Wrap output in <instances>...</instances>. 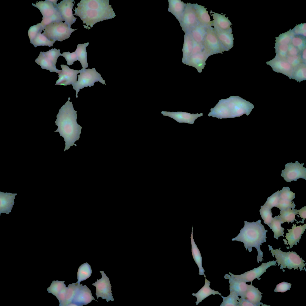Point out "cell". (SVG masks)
Segmentation results:
<instances>
[{
    "label": "cell",
    "mask_w": 306,
    "mask_h": 306,
    "mask_svg": "<svg viewBox=\"0 0 306 306\" xmlns=\"http://www.w3.org/2000/svg\"><path fill=\"white\" fill-rule=\"evenodd\" d=\"M70 100L69 97L68 100L60 109L55 122L58 128L54 132H59L65 142L64 152L74 145L76 146L75 143L79 140L82 128L77 122V111L74 110Z\"/></svg>",
    "instance_id": "obj_1"
},
{
    "label": "cell",
    "mask_w": 306,
    "mask_h": 306,
    "mask_svg": "<svg viewBox=\"0 0 306 306\" xmlns=\"http://www.w3.org/2000/svg\"><path fill=\"white\" fill-rule=\"evenodd\" d=\"M74 15L82 21L84 28L89 29L96 23L114 18L116 15L108 0H81Z\"/></svg>",
    "instance_id": "obj_2"
},
{
    "label": "cell",
    "mask_w": 306,
    "mask_h": 306,
    "mask_svg": "<svg viewBox=\"0 0 306 306\" xmlns=\"http://www.w3.org/2000/svg\"><path fill=\"white\" fill-rule=\"evenodd\" d=\"M261 221L260 220L252 222L244 221V226L240 233L232 239L233 241L243 242L246 250L248 249L249 252H252L253 247H255L258 253L257 260L258 263L264 260L262 259L263 253L261 250L260 246L266 242V233L267 232L261 223Z\"/></svg>",
    "instance_id": "obj_3"
},
{
    "label": "cell",
    "mask_w": 306,
    "mask_h": 306,
    "mask_svg": "<svg viewBox=\"0 0 306 306\" xmlns=\"http://www.w3.org/2000/svg\"><path fill=\"white\" fill-rule=\"evenodd\" d=\"M254 108L253 104L240 97L231 96L219 100L210 109L208 116L220 119L234 118L244 114L248 116Z\"/></svg>",
    "instance_id": "obj_4"
},
{
    "label": "cell",
    "mask_w": 306,
    "mask_h": 306,
    "mask_svg": "<svg viewBox=\"0 0 306 306\" xmlns=\"http://www.w3.org/2000/svg\"><path fill=\"white\" fill-rule=\"evenodd\" d=\"M268 246L273 257H275L276 259L278 265L279 266L280 265V269H282L283 272L284 271L283 269L285 268H287L290 270L293 268L294 270L299 268L301 271L304 270L306 271L304 267L306 264V263H304L305 261L295 252H285L280 250L281 248L279 249L274 250L270 245H268Z\"/></svg>",
    "instance_id": "obj_5"
},
{
    "label": "cell",
    "mask_w": 306,
    "mask_h": 306,
    "mask_svg": "<svg viewBox=\"0 0 306 306\" xmlns=\"http://www.w3.org/2000/svg\"><path fill=\"white\" fill-rule=\"evenodd\" d=\"M77 29L71 28L65 22H55L45 27L43 34L51 41L62 42L69 38L72 33Z\"/></svg>",
    "instance_id": "obj_6"
},
{
    "label": "cell",
    "mask_w": 306,
    "mask_h": 306,
    "mask_svg": "<svg viewBox=\"0 0 306 306\" xmlns=\"http://www.w3.org/2000/svg\"><path fill=\"white\" fill-rule=\"evenodd\" d=\"M32 5L38 8L43 16L40 23L43 29L46 25L55 22L64 21L56 7L50 0L39 1Z\"/></svg>",
    "instance_id": "obj_7"
},
{
    "label": "cell",
    "mask_w": 306,
    "mask_h": 306,
    "mask_svg": "<svg viewBox=\"0 0 306 306\" xmlns=\"http://www.w3.org/2000/svg\"><path fill=\"white\" fill-rule=\"evenodd\" d=\"M79 71L80 74L78 75V81L73 86V89L76 92V98L78 97V93L80 89L88 86L91 87V86H94V83L96 82H99L106 85L105 80L103 79L101 74L96 71L95 68H82Z\"/></svg>",
    "instance_id": "obj_8"
},
{
    "label": "cell",
    "mask_w": 306,
    "mask_h": 306,
    "mask_svg": "<svg viewBox=\"0 0 306 306\" xmlns=\"http://www.w3.org/2000/svg\"><path fill=\"white\" fill-rule=\"evenodd\" d=\"M203 45L204 50L209 56L228 51L221 44L212 26L206 27Z\"/></svg>",
    "instance_id": "obj_9"
},
{
    "label": "cell",
    "mask_w": 306,
    "mask_h": 306,
    "mask_svg": "<svg viewBox=\"0 0 306 306\" xmlns=\"http://www.w3.org/2000/svg\"><path fill=\"white\" fill-rule=\"evenodd\" d=\"M304 163L300 164L298 161L295 163H289L285 165L284 169L281 171V176L287 182L296 181L299 178L306 180V168L303 167Z\"/></svg>",
    "instance_id": "obj_10"
},
{
    "label": "cell",
    "mask_w": 306,
    "mask_h": 306,
    "mask_svg": "<svg viewBox=\"0 0 306 306\" xmlns=\"http://www.w3.org/2000/svg\"><path fill=\"white\" fill-rule=\"evenodd\" d=\"M276 262V260L263 263L258 267L241 275H234L230 272H229V274L231 276L235 278L246 282H250L251 284H252L253 280L255 279L260 280V277L266 271V270L271 266H276L277 265Z\"/></svg>",
    "instance_id": "obj_11"
},
{
    "label": "cell",
    "mask_w": 306,
    "mask_h": 306,
    "mask_svg": "<svg viewBox=\"0 0 306 306\" xmlns=\"http://www.w3.org/2000/svg\"><path fill=\"white\" fill-rule=\"evenodd\" d=\"M102 277L100 279H97V281L92 285L96 287V295L97 299L99 297L105 299L107 302L109 301H113V298L111 293V286L109 279L103 271H100Z\"/></svg>",
    "instance_id": "obj_12"
},
{
    "label": "cell",
    "mask_w": 306,
    "mask_h": 306,
    "mask_svg": "<svg viewBox=\"0 0 306 306\" xmlns=\"http://www.w3.org/2000/svg\"><path fill=\"white\" fill-rule=\"evenodd\" d=\"M198 23L193 4L190 3L186 4L180 22L182 30L185 33H188Z\"/></svg>",
    "instance_id": "obj_13"
},
{
    "label": "cell",
    "mask_w": 306,
    "mask_h": 306,
    "mask_svg": "<svg viewBox=\"0 0 306 306\" xmlns=\"http://www.w3.org/2000/svg\"><path fill=\"white\" fill-rule=\"evenodd\" d=\"M74 0H63L57 4L56 8L64 21L71 27L77 19L73 14L72 9L74 5Z\"/></svg>",
    "instance_id": "obj_14"
},
{
    "label": "cell",
    "mask_w": 306,
    "mask_h": 306,
    "mask_svg": "<svg viewBox=\"0 0 306 306\" xmlns=\"http://www.w3.org/2000/svg\"><path fill=\"white\" fill-rule=\"evenodd\" d=\"M62 71L58 74L59 79L56 81L55 85H72L73 86L77 82V74L80 73L79 70L70 69L67 65H60Z\"/></svg>",
    "instance_id": "obj_15"
},
{
    "label": "cell",
    "mask_w": 306,
    "mask_h": 306,
    "mask_svg": "<svg viewBox=\"0 0 306 306\" xmlns=\"http://www.w3.org/2000/svg\"><path fill=\"white\" fill-rule=\"evenodd\" d=\"M266 63L270 66L274 71L282 74L291 79L294 68L286 59L275 56L274 59Z\"/></svg>",
    "instance_id": "obj_16"
},
{
    "label": "cell",
    "mask_w": 306,
    "mask_h": 306,
    "mask_svg": "<svg viewBox=\"0 0 306 306\" xmlns=\"http://www.w3.org/2000/svg\"><path fill=\"white\" fill-rule=\"evenodd\" d=\"M93 300L98 302L92 296L91 290L86 285L83 286L81 284L78 285L72 303L77 306H82L88 304Z\"/></svg>",
    "instance_id": "obj_17"
},
{
    "label": "cell",
    "mask_w": 306,
    "mask_h": 306,
    "mask_svg": "<svg viewBox=\"0 0 306 306\" xmlns=\"http://www.w3.org/2000/svg\"><path fill=\"white\" fill-rule=\"evenodd\" d=\"M306 228V224L304 225H300L299 226H296V225L293 224L292 229H287L288 232L286 233L285 236L287 241L285 239L283 240L284 242V244L290 245L289 249L292 248L294 245L297 244V243H299V240L301 238L302 234H303Z\"/></svg>",
    "instance_id": "obj_18"
},
{
    "label": "cell",
    "mask_w": 306,
    "mask_h": 306,
    "mask_svg": "<svg viewBox=\"0 0 306 306\" xmlns=\"http://www.w3.org/2000/svg\"><path fill=\"white\" fill-rule=\"evenodd\" d=\"M161 114L164 116L172 118L179 123H186L193 124L198 117L203 116V113L192 114L190 113L178 111L170 112L162 111Z\"/></svg>",
    "instance_id": "obj_19"
},
{
    "label": "cell",
    "mask_w": 306,
    "mask_h": 306,
    "mask_svg": "<svg viewBox=\"0 0 306 306\" xmlns=\"http://www.w3.org/2000/svg\"><path fill=\"white\" fill-rule=\"evenodd\" d=\"M209 56L204 50L191 56L184 64L192 66L196 69L198 73H201L206 65V61Z\"/></svg>",
    "instance_id": "obj_20"
},
{
    "label": "cell",
    "mask_w": 306,
    "mask_h": 306,
    "mask_svg": "<svg viewBox=\"0 0 306 306\" xmlns=\"http://www.w3.org/2000/svg\"><path fill=\"white\" fill-rule=\"evenodd\" d=\"M224 278L229 280L230 291L234 292L238 296H240L241 298L244 299L247 290L246 282L235 278L228 274H225Z\"/></svg>",
    "instance_id": "obj_21"
},
{
    "label": "cell",
    "mask_w": 306,
    "mask_h": 306,
    "mask_svg": "<svg viewBox=\"0 0 306 306\" xmlns=\"http://www.w3.org/2000/svg\"><path fill=\"white\" fill-rule=\"evenodd\" d=\"M214 30L219 40L228 51H229L233 46L234 38L232 33V29L230 30H224L215 26L213 27Z\"/></svg>",
    "instance_id": "obj_22"
},
{
    "label": "cell",
    "mask_w": 306,
    "mask_h": 306,
    "mask_svg": "<svg viewBox=\"0 0 306 306\" xmlns=\"http://www.w3.org/2000/svg\"><path fill=\"white\" fill-rule=\"evenodd\" d=\"M17 194L0 192V215L1 213L7 214L11 212L14 203L15 196Z\"/></svg>",
    "instance_id": "obj_23"
},
{
    "label": "cell",
    "mask_w": 306,
    "mask_h": 306,
    "mask_svg": "<svg viewBox=\"0 0 306 306\" xmlns=\"http://www.w3.org/2000/svg\"><path fill=\"white\" fill-rule=\"evenodd\" d=\"M195 15L198 22L206 27L212 26V21L204 7L193 4Z\"/></svg>",
    "instance_id": "obj_24"
},
{
    "label": "cell",
    "mask_w": 306,
    "mask_h": 306,
    "mask_svg": "<svg viewBox=\"0 0 306 306\" xmlns=\"http://www.w3.org/2000/svg\"><path fill=\"white\" fill-rule=\"evenodd\" d=\"M204 276L205 279L204 285L197 293H193L192 294V296H195L197 298V301L195 302L197 305L204 299L211 295L217 294L221 296V294L218 291H215L214 290L211 289L209 286L210 281L206 279L205 275H204Z\"/></svg>",
    "instance_id": "obj_25"
},
{
    "label": "cell",
    "mask_w": 306,
    "mask_h": 306,
    "mask_svg": "<svg viewBox=\"0 0 306 306\" xmlns=\"http://www.w3.org/2000/svg\"><path fill=\"white\" fill-rule=\"evenodd\" d=\"M262 294L258 290V288L255 287L252 284H247V290L244 298L255 306H260L261 305H263V303L260 302L262 296Z\"/></svg>",
    "instance_id": "obj_26"
},
{
    "label": "cell",
    "mask_w": 306,
    "mask_h": 306,
    "mask_svg": "<svg viewBox=\"0 0 306 306\" xmlns=\"http://www.w3.org/2000/svg\"><path fill=\"white\" fill-rule=\"evenodd\" d=\"M212 15L213 19L212 21V26H215L226 30L232 29L230 27L231 23L228 17H225V15H222L212 12Z\"/></svg>",
    "instance_id": "obj_27"
},
{
    "label": "cell",
    "mask_w": 306,
    "mask_h": 306,
    "mask_svg": "<svg viewBox=\"0 0 306 306\" xmlns=\"http://www.w3.org/2000/svg\"><path fill=\"white\" fill-rule=\"evenodd\" d=\"M168 11L176 17L180 22L184 11L186 4L180 0H169Z\"/></svg>",
    "instance_id": "obj_28"
},
{
    "label": "cell",
    "mask_w": 306,
    "mask_h": 306,
    "mask_svg": "<svg viewBox=\"0 0 306 306\" xmlns=\"http://www.w3.org/2000/svg\"><path fill=\"white\" fill-rule=\"evenodd\" d=\"M35 62L39 65L42 69L49 70L51 72H55L59 73L61 70L57 69L56 65L47 58L43 53L40 52L39 55L35 60Z\"/></svg>",
    "instance_id": "obj_29"
},
{
    "label": "cell",
    "mask_w": 306,
    "mask_h": 306,
    "mask_svg": "<svg viewBox=\"0 0 306 306\" xmlns=\"http://www.w3.org/2000/svg\"><path fill=\"white\" fill-rule=\"evenodd\" d=\"M192 253L193 258L199 268V274L205 275V270L202 266V258L200 251L194 241L192 231L191 235Z\"/></svg>",
    "instance_id": "obj_30"
},
{
    "label": "cell",
    "mask_w": 306,
    "mask_h": 306,
    "mask_svg": "<svg viewBox=\"0 0 306 306\" xmlns=\"http://www.w3.org/2000/svg\"><path fill=\"white\" fill-rule=\"evenodd\" d=\"M206 27L198 23L189 32L192 39L198 43L203 44L206 33Z\"/></svg>",
    "instance_id": "obj_31"
},
{
    "label": "cell",
    "mask_w": 306,
    "mask_h": 306,
    "mask_svg": "<svg viewBox=\"0 0 306 306\" xmlns=\"http://www.w3.org/2000/svg\"><path fill=\"white\" fill-rule=\"evenodd\" d=\"M89 44V42L79 44L77 45V48L75 51L78 60L82 65L83 69H86L88 67L87 60L86 47Z\"/></svg>",
    "instance_id": "obj_32"
},
{
    "label": "cell",
    "mask_w": 306,
    "mask_h": 306,
    "mask_svg": "<svg viewBox=\"0 0 306 306\" xmlns=\"http://www.w3.org/2000/svg\"><path fill=\"white\" fill-rule=\"evenodd\" d=\"M193 47V39L189 33H185L183 48L182 62L184 64L190 57Z\"/></svg>",
    "instance_id": "obj_33"
},
{
    "label": "cell",
    "mask_w": 306,
    "mask_h": 306,
    "mask_svg": "<svg viewBox=\"0 0 306 306\" xmlns=\"http://www.w3.org/2000/svg\"><path fill=\"white\" fill-rule=\"evenodd\" d=\"M280 215L272 218L271 221L268 225L270 229L272 230L274 233V237L278 240V238L281 236H284V230L283 227L281 226L282 224L279 217Z\"/></svg>",
    "instance_id": "obj_34"
},
{
    "label": "cell",
    "mask_w": 306,
    "mask_h": 306,
    "mask_svg": "<svg viewBox=\"0 0 306 306\" xmlns=\"http://www.w3.org/2000/svg\"><path fill=\"white\" fill-rule=\"evenodd\" d=\"M92 270L90 265L87 262L84 263L79 266L77 271V281L79 284L80 282L89 278L92 273Z\"/></svg>",
    "instance_id": "obj_35"
},
{
    "label": "cell",
    "mask_w": 306,
    "mask_h": 306,
    "mask_svg": "<svg viewBox=\"0 0 306 306\" xmlns=\"http://www.w3.org/2000/svg\"><path fill=\"white\" fill-rule=\"evenodd\" d=\"M298 213L297 210L294 208L288 209L285 210H280L279 217L282 224L287 222L292 223L294 221H297L295 219V215Z\"/></svg>",
    "instance_id": "obj_36"
},
{
    "label": "cell",
    "mask_w": 306,
    "mask_h": 306,
    "mask_svg": "<svg viewBox=\"0 0 306 306\" xmlns=\"http://www.w3.org/2000/svg\"><path fill=\"white\" fill-rule=\"evenodd\" d=\"M300 82L306 80V65L302 63L293 68L292 78Z\"/></svg>",
    "instance_id": "obj_37"
},
{
    "label": "cell",
    "mask_w": 306,
    "mask_h": 306,
    "mask_svg": "<svg viewBox=\"0 0 306 306\" xmlns=\"http://www.w3.org/2000/svg\"><path fill=\"white\" fill-rule=\"evenodd\" d=\"M40 32L36 37L30 42L35 47L41 46H48L49 47L53 46L55 41L49 39L43 34Z\"/></svg>",
    "instance_id": "obj_38"
},
{
    "label": "cell",
    "mask_w": 306,
    "mask_h": 306,
    "mask_svg": "<svg viewBox=\"0 0 306 306\" xmlns=\"http://www.w3.org/2000/svg\"><path fill=\"white\" fill-rule=\"evenodd\" d=\"M223 301L220 306H238L240 298L234 292L230 291V293L227 297L221 296Z\"/></svg>",
    "instance_id": "obj_39"
},
{
    "label": "cell",
    "mask_w": 306,
    "mask_h": 306,
    "mask_svg": "<svg viewBox=\"0 0 306 306\" xmlns=\"http://www.w3.org/2000/svg\"><path fill=\"white\" fill-rule=\"evenodd\" d=\"M294 34L292 29H291L284 33L279 35V36L276 38V43L274 44H289Z\"/></svg>",
    "instance_id": "obj_40"
},
{
    "label": "cell",
    "mask_w": 306,
    "mask_h": 306,
    "mask_svg": "<svg viewBox=\"0 0 306 306\" xmlns=\"http://www.w3.org/2000/svg\"><path fill=\"white\" fill-rule=\"evenodd\" d=\"M290 43L300 52L306 48V37L294 35Z\"/></svg>",
    "instance_id": "obj_41"
},
{
    "label": "cell",
    "mask_w": 306,
    "mask_h": 306,
    "mask_svg": "<svg viewBox=\"0 0 306 306\" xmlns=\"http://www.w3.org/2000/svg\"><path fill=\"white\" fill-rule=\"evenodd\" d=\"M65 281H53L50 286L47 288L49 293H51L56 296L65 287Z\"/></svg>",
    "instance_id": "obj_42"
},
{
    "label": "cell",
    "mask_w": 306,
    "mask_h": 306,
    "mask_svg": "<svg viewBox=\"0 0 306 306\" xmlns=\"http://www.w3.org/2000/svg\"><path fill=\"white\" fill-rule=\"evenodd\" d=\"M78 283H74L69 284L67 287L65 306H68L72 302L78 285Z\"/></svg>",
    "instance_id": "obj_43"
},
{
    "label": "cell",
    "mask_w": 306,
    "mask_h": 306,
    "mask_svg": "<svg viewBox=\"0 0 306 306\" xmlns=\"http://www.w3.org/2000/svg\"><path fill=\"white\" fill-rule=\"evenodd\" d=\"M259 212L264 223L268 225L272 218L271 209L264 204L261 206Z\"/></svg>",
    "instance_id": "obj_44"
},
{
    "label": "cell",
    "mask_w": 306,
    "mask_h": 306,
    "mask_svg": "<svg viewBox=\"0 0 306 306\" xmlns=\"http://www.w3.org/2000/svg\"><path fill=\"white\" fill-rule=\"evenodd\" d=\"M275 45V52L276 53V56L281 59H286L287 54L288 45Z\"/></svg>",
    "instance_id": "obj_45"
},
{
    "label": "cell",
    "mask_w": 306,
    "mask_h": 306,
    "mask_svg": "<svg viewBox=\"0 0 306 306\" xmlns=\"http://www.w3.org/2000/svg\"><path fill=\"white\" fill-rule=\"evenodd\" d=\"M279 191L278 190L269 197L264 205L272 209L274 207H276L280 199Z\"/></svg>",
    "instance_id": "obj_46"
},
{
    "label": "cell",
    "mask_w": 306,
    "mask_h": 306,
    "mask_svg": "<svg viewBox=\"0 0 306 306\" xmlns=\"http://www.w3.org/2000/svg\"><path fill=\"white\" fill-rule=\"evenodd\" d=\"M60 51L59 49L52 48L48 51L42 52L45 56L55 65L58 58L60 56Z\"/></svg>",
    "instance_id": "obj_47"
},
{
    "label": "cell",
    "mask_w": 306,
    "mask_h": 306,
    "mask_svg": "<svg viewBox=\"0 0 306 306\" xmlns=\"http://www.w3.org/2000/svg\"><path fill=\"white\" fill-rule=\"evenodd\" d=\"M279 195L280 198L290 201L295 198V193L290 191L289 187H283L279 191Z\"/></svg>",
    "instance_id": "obj_48"
},
{
    "label": "cell",
    "mask_w": 306,
    "mask_h": 306,
    "mask_svg": "<svg viewBox=\"0 0 306 306\" xmlns=\"http://www.w3.org/2000/svg\"><path fill=\"white\" fill-rule=\"evenodd\" d=\"M43 28L40 23L30 27L28 30V36L31 42L40 32H42Z\"/></svg>",
    "instance_id": "obj_49"
},
{
    "label": "cell",
    "mask_w": 306,
    "mask_h": 306,
    "mask_svg": "<svg viewBox=\"0 0 306 306\" xmlns=\"http://www.w3.org/2000/svg\"><path fill=\"white\" fill-rule=\"evenodd\" d=\"M296 206L293 201L283 200L280 198L279 203L276 207L280 210H285L288 209L294 208Z\"/></svg>",
    "instance_id": "obj_50"
},
{
    "label": "cell",
    "mask_w": 306,
    "mask_h": 306,
    "mask_svg": "<svg viewBox=\"0 0 306 306\" xmlns=\"http://www.w3.org/2000/svg\"><path fill=\"white\" fill-rule=\"evenodd\" d=\"M60 56L65 58L67 65H69L73 64L74 62L78 60L77 55L75 51L71 53L69 51L64 52L62 54H61Z\"/></svg>",
    "instance_id": "obj_51"
},
{
    "label": "cell",
    "mask_w": 306,
    "mask_h": 306,
    "mask_svg": "<svg viewBox=\"0 0 306 306\" xmlns=\"http://www.w3.org/2000/svg\"><path fill=\"white\" fill-rule=\"evenodd\" d=\"M286 59L293 68L302 63H303L299 55L293 56H287Z\"/></svg>",
    "instance_id": "obj_52"
},
{
    "label": "cell",
    "mask_w": 306,
    "mask_h": 306,
    "mask_svg": "<svg viewBox=\"0 0 306 306\" xmlns=\"http://www.w3.org/2000/svg\"><path fill=\"white\" fill-rule=\"evenodd\" d=\"M294 35H298L306 36V23H301L292 29Z\"/></svg>",
    "instance_id": "obj_53"
},
{
    "label": "cell",
    "mask_w": 306,
    "mask_h": 306,
    "mask_svg": "<svg viewBox=\"0 0 306 306\" xmlns=\"http://www.w3.org/2000/svg\"><path fill=\"white\" fill-rule=\"evenodd\" d=\"M291 286L290 283L283 281L276 285L274 291L275 292L284 293L290 290Z\"/></svg>",
    "instance_id": "obj_54"
},
{
    "label": "cell",
    "mask_w": 306,
    "mask_h": 306,
    "mask_svg": "<svg viewBox=\"0 0 306 306\" xmlns=\"http://www.w3.org/2000/svg\"><path fill=\"white\" fill-rule=\"evenodd\" d=\"M203 50L204 47L203 44L198 43L193 39L192 49L190 56L200 53Z\"/></svg>",
    "instance_id": "obj_55"
},
{
    "label": "cell",
    "mask_w": 306,
    "mask_h": 306,
    "mask_svg": "<svg viewBox=\"0 0 306 306\" xmlns=\"http://www.w3.org/2000/svg\"><path fill=\"white\" fill-rule=\"evenodd\" d=\"M300 52L291 43L288 44L287 56H293L299 55Z\"/></svg>",
    "instance_id": "obj_56"
},
{
    "label": "cell",
    "mask_w": 306,
    "mask_h": 306,
    "mask_svg": "<svg viewBox=\"0 0 306 306\" xmlns=\"http://www.w3.org/2000/svg\"><path fill=\"white\" fill-rule=\"evenodd\" d=\"M238 306H255L246 299L240 298Z\"/></svg>",
    "instance_id": "obj_57"
},
{
    "label": "cell",
    "mask_w": 306,
    "mask_h": 306,
    "mask_svg": "<svg viewBox=\"0 0 306 306\" xmlns=\"http://www.w3.org/2000/svg\"><path fill=\"white\" fill-rule=\"evenodd\" d=\"M297 211L298 212V214L303 219L302 221L304 222V220H305L306 218V206H305L300 209L297 210Z\"/></svg>",
    "instance_id": "obj_58"
},
{
    "label": "cell",
    "mask_w": 306,
    "mask_h": 306,
    "mask_svg": "<svg viewBox=\"0 0 306 306\" xmlns=\"http://www.w3.org/2000/svg\"><path fill=\"white\" fill-rule=\"evenodd\" d=\"M306 48L300 52L299 55L303 62L306 64Z\"/></svg>",
    "instance_id": "obj_59"
},
{
    "label": "cell",
    "mask_w": 306,
    "mask_h": 306,
    "mask_svg": "<svg viewBox=\"0 0 306 306\" xmlns=\"http://www.w3.org/2000/svg\"><path fill=\"white\" fill-rule=\"evenodd\" d=\"M68 306H77V305L76 304H74V303H71L69 304H68Z\"/></svg>",
    "instance_id": "obj_60"
}]
</instances>
